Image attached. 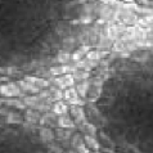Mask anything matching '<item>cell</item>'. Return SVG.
<instances>
[{"instance_id":"83f0119b","label":"cell","mask_w":153,"mask_h":153,"mask_svg":"<svg viewBox=\"0 0 153 153\" xmlns=\"http://www.w3.org/2000/svg\"><path fill=\"white\" fill-rule=\"evenodd\" d=\"M56 31H57V33L58 35H66L67 32H68V27L66 26V25H63V23H59L58 26H57V28H56Z\"/></svg>"},{"instance_id":"277c9868","label":"cell","mask_w":153,"mask_h":153,"mask_svg":"<svg viewBox=\"0 0 153 153\" xmlns=\"http://www.w3.org/2000/svg\"><path fill=\"white\" fill-rule=\"evenodd\" d=\"M89 91H88V97L90 100H95L102 93V86H103V80L100 77H94L89 80Z\"/></svg>"},{"instance_id":"4fadbf2b","label":"cell","mask_w":153,"mask_h":153,"mask_svg":"<svg viewBox=\"0 0 153 153\" xmlns=\"http://www.w3.org/2000/svg\"><path fill=\"white\" fill-rule=\"evenodd\" d=\"M98 63H99V62L89 61L88 58H84V59H81V61H79V62H74V65L77 67V70H81V71H86V72H89L90 70L94 68V67H97V66H98Z\"/></svg>"},{"instance_id":"3957f363","label":"cell","mask_w":153,"mask_h":153,"mask_svg":"<svg viewBox=\"0 0 153 153\" xmlns=\"http://www.w3.org/2000/svg\"><path fill=\"white\" fill-rule=\"evenodd\" d=\"M0 94L4 98H18L22 97L23 93L19 89V86L17 84H4L0 86Z\"/></svg>"},{"instance_id":"52a82bcc","label":"cell","mask_w":153,"mask_h":153,"mask_svg":"<svg viewBox=\"0 0 153 153\" xmlns=\"http://www.w3.org/2000/svg\"><path fill=\"white\" fill-rule=\"evenodd\" d=\"M40 125L44 126V127H50V126H57L58 127V116L53 112L44 113L41 116Z\"/></svg>"},{"instance_id":"8fae6325","label":"cell","mask_w":153,"mask_h":153,"mask_svg":"<svg viewBox=\"0 0 153 153\" xmlns=\"http://www.w3.org/2000/svg\"><path fill=\"white\" fill-rule=\"evenodd\" d=\"M58 127L59 129H67L72 130L76 127V124L74 121V118L71 117V114H66V116L58 117Z\"/></svg>"},{"instance_id":"ac0fdd59","label":"cell","mask_w":153,"mask_h":153,"mask_svg":"<svg viewBox=\"0 0 153 153\" xmlns=\"http://www.w3.org/2000/svg\"><path fill=\"white\" fill-rule=\"evenodd\" d=\"M76 42H77V37H75L72 35H68V36L63 37V41H62L63 50H66V52H71V50H74Z\"/></svg>"},{"instance_id":"d6986e66","label":"cell","mask_w":153,"mask_h":153,"mask_svg":"<svg viewBox=\"0 0 153 153\" xmlns=\"http://www.w3.org/2000/svg\"><path fill=\"white\" fill-rule=\"evenodd\" d=\"M84 138H85V144H86V147H88L90 151L97 152L98 149H99L100 144H99V142H98V139H97L95 137H90V135H84Z\"/></svg>"},{"instance_id":"6da1fadb","label":"cell","mask_w":153,"mask_h":153,"mask_svg":"<svg viewBox=\"0 0 153 153\" xmlns=\"http://www.w3.org/2000/svg\"><path fill=\"white\" fill-rule=\"evenodd\" d=\"M70 114H71V117L74 118V121H75V124L77 127H81L85 124H88L86 114H85L82 105H71L70 107Z\"/></svg>"},{"instance_id":"7a4b0ae2","label":"cell","mask_w":153,"mask_h":153,"mask_svg":"<svg viewBox=\"0 0 153 153\" xmlns=\"http://www.w3.org/2000/svg\"><path fill=\"white\" fill-rule=\"evenodd\" d=\"M75 79H74V75L72 74H67V75H63V76H59V77L53 79L52 85H54L56 88L61 89V90L65 91L66 89H70V88H74L75 85Z\"/></svg>"},{"instance_id":"7402d4cb","label":"cell","mask_w":153,"mask_h":153,"mask_svg":"<svg viewBox=\"0 0 153 153\" xmlns=\"http://www.w3.org/2000/svg\"><path fill=\"white\" fill-rule=\"evenodd\" d=\"M23 118L21 114L16 113V112H9L7 116V122L8 124H12V125H18V124H22Z\"/></svg>"},{"instance_id":"4316f807","label":"cell","mask_w":153,"mask_h":153,"mask_svg":"<svg viewBox=\"0 0 153 153\" xmlns=\"http://www.w3.org/2000/svg\"><path fill=\"white\" fill-rule=\"evenodd\" d=\"M49 149L52 153H65V149H63V147H61L59 144H56V143H50L49 144Z\"/></svg>"},{"instance_id":"9a60e30c","label":"cell","mask_w":153,"mask_h":153,"mask_svg":"<svg viewBox=\"0 0 153 153\" xmlns=\"http://www.w3.org/2000/svg\"><path fill=\"white\" fill-rule=\"evenodd\" d=\"M91 50V48L89 45H82V46H80V48L76 50L75 53H72V61L74 62H79V61H81V59L84 58H86L88 56V53Z\"/></svg>"},{"instance_id":"ffe728a7","label":"cell","mask_w":153,"mask_h":153,"mask_svg":"<svg viewBox=\"0 0 153 153\" xmlns=\"http://www.w3.org/2000/svg\"><path fill=\"white\" fill-rule=\"evenodd\" d=\"M72 59V54L70 52H66V50H59L57 57H56V61L58 63H61V65H68L70 61Z\"/></svg>"},{"instance_id":"f546056e","label":"cell","mask_w":153,"mask_h":153,"mask_svg":"<svg viewBox=\"0 0 153 153\" xmlns=\"http://www.w3.org/2000/svg\"><path fill=\"white\" fill-rule=\"evenodd\" d=\"M0 95H1V94H0Z\"/></svg>"},{"instance_id":"484cf974","label":"cell","mask_w":153,"mask_h":153,"mask_svg":"<svg viewBox=\"0 0 153 153\" xmlns=\"http://www.w3.org/2000/svg\"><path fill=\"white\" fill-rule=\"evenodd\" d=\"M86 58L89 59V61H94V62H99V59L102 58L100 56V52L99 50H90V52L88 53Z\"/></svg>"},{"instance_id":"44dd1931","label":"cell","mask_w":153,"mask_h":153,"mask_svg":"<svg viewBox=\"0 0 153 153\" xmlns=\"http://www.w3.org/2000/svg\"><path fill=\"white\" fill-rule=\"evenodd\" d=\"M89 86H90L89 80H86V81H82V82H77V85H76V90H77L79 95L81 98H86L88 97Z\"/></svg>"},{"instance_id":"8992f818","label":"cell","mask_w":153,"mask_h":153,"mask_svg":"<svg viewBox=\"0 0 153 153\" xmlns=\"http://www.w3.org/2000/svg\"><path fill=\"white\" fill-rule=\"evenodd\" d=\"M39 135H40L41 142L46 144L54 143V140H56V131H53L52 127H44V126L40 127Z\"/></svg>"},{"instance_id":"2e32d148","label":"cell","mask_w":153,"mask_h":153,"mask_svg":"<svg viewBox=\"0 0 153 153\" xmlns=\"http://www.w3.org/2000/svg\"><path fill=\"white\" fill-rule=\"evenodd\" d=\"M84 146H86V144H85V138L82 137V134L75 133L71 138V148L74 151H77Z\"/></svg>"},{"instance_id":"cb8c5ba5","label":"cell","mask_w":153,"mask_h":153,"mask_svg":"<svg viewBox=\"0 0 153 153\" xmlns=\"http://www.w3.org/2000/svg\"><path fill=\"white\" fill-rule=\"evenodd\" d=\"M72 75H74L75 81H77V82L86 81V80H89V77H90V74H89V72H86V71H81V70L76 71L75 74H72Z\"/></svg>"},{"instance_id":"603a6c76","label":"cell","mask_w":153,"mask_h":153,"mask_svg":"<svg viewBox=\"0 0 153 153\" xmlns=\"http://www.w3.org/2000/svg\"><path fill=\"white\" fill-rule=\"evenodd\" d=\"M80 129L82 130V133L85 135H90V137H97V126L90 124V122H88V124H85L84 126H81Z\"/></svg>"},{"instance_id":"30bf717a","label":"cell","mask_w":153,"mask_h":153,"mask_svg":"<svg viewBox=\"0 0 153 153\" xmlns=\"http://www.w3.org/2000/svg\"><path fill=\"white\" fill-rule=\"evenodd\" d=\"M41 116H42V114L40 112L35 111V109L28 108V109H26V112H25V121L28 122V124L36 125V124H40Z\"/></svg>"},{"instance_id":"5b68a950","label":"cell","mask_w":153,"mask_h":153,"mask_svg":"<svg viewBox=\"0 0 153 153\" xmlns=\"http://www.w3.org/2000/svg\"><path fill=\"white\" fill-rule=\"evenodd\" d=\"M65 100L71 103V105H82L84 104L82 98L79 95V93L75 86L65 90Z\"/></svg>"},{"instance_id":"9c48e42d","label":"cell","mask_w":153,"mask_h":153,"mask_svg":"<svg viewBox=\"0 0 153 153\" xmlns=\"http://www.w3.org/2000/svg\"><path fill=\"white\" fill-rule=\"evenodd\" d=\"M72 130H67V129H59L57 127L56 130V139L59 140L63 144H70L71 146V138H72Z\"/></svg>"},{"instance_id":"5bb4252c","label":"cell","mask_w":153,"mask_h":153,"mask_svg":"<svg viewBox=\"0 0 153 153\" xmlns=\"http://www.w3.org/2000/svg\"><path fill=\"white\" fill-rule=\"evenodd\" d=\"M52 111L53 113H56L58 117H61V116H66V114H70V108H68V105H67L65 102H56V103L53 104V107H52Z\"/></svg>"},{"instance_id":"e0dca14e","label":"cell","mask_w":153,"mask_h":153,"mask_svg":"<svg viewBox=\"0 0 153 153\" xmlns=\"http://www.w3.org/2000/svg\"><path fill=\"white\" fill-rule=\"evenodd\" d=\"M23 103L26 107L28 108H31V109H35L36 108V105L37 104H40L41 103V99L37 95H27V97H23Z\"/></svg>"},{"instance_id":"d4e9b609","label":"cell","mask_w":153,"mask_h":153,"mask_svg":"<svg viewBox=\"0 0 153 153\" xmlns=\"http://www.w3.org/2000/svg\"><path fill=\"white\" fill-rule=\"evenodd\" d=\"M4 103H7L8 105H12V107H14V108H18V109H26L27 107L25 105L23 102H21V100H17V99H10V100H5Z\"/></svg>"},{"instance_id":"f1b7e54d","label":"cell","mask_w":153,"mask_h":153,"mask_svg":"<svg viewBox=\"0 0 153 153\" xmlns=\"http://www.w3.org/2000/svg\"><path fill=\"white\" fill-rule=\"evenodd\" d=\"M68 153H76V152H75V151H74V149H71V151H70V152H68Z\"/></svg>"},{"instance_id":"7c38bea8","label":"cell","mask_w":153,"mask_h":153,"mask_svg":"<svg viewBox=\"0 0 153 153\" xmlns=\"http://www.w3.org/2000/svg\"><path fill=\"white\" fill-rule=\"evenodd\" d=\"M17 85L19 86V89L22 90V93H28L31 95H37L41 91L40 89H37L36 86H33L32 84L27 82L26 80H21V81H17Z\"/></svg>"},{"instance_id":"ba28073f","label":"cell","mask_w":153,"mask_h":153,"mask_svg":"<svg viewBox=\"0 0 153 153\" xmlns=\"http://www.w3.org/2000/svg\"><path fill=\"white\" fill-rule=\"evenodd\" d=\"M25 80H26L27 82L32 84L33 86H36L37 89H40V90H44V89H46V88L50 86L49 80H46V79L35 77V76H26V77H25Z\"/></svg>"}]
</instances>
